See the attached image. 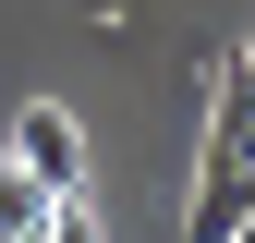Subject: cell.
<instances>
[{
    "label": "cell",
    "instance_id": "obj_7",
    "mask_svg": "<svg viewBox=\"0 0 255 243\" xmlns=\"http://www.w3.org/2000/svg\"><path fill=\"white\" fill-rule=\"evenodd\" d=\"M231 61H243V85H255V49H231Z\"/></svg>",
    "mask_w": 255,
    "mask_h": 243
},
{
    "label": "cell",
    "instance_id": "obj_1",
    "mask_svg": "<svg viewBox=\"0 0 255 243\" xmlns=\"http://www.w3.org/2000/svg\"><path fill=\"white\" fill-rule=\"evenodd\" d=\"M12 158L49 182V195H85V122L61 110V98H24L12 110Z\"/></svg>",
    "mask_w": 255,
    "mask_h": 243
},
{
    "label": "cell",
    "instance_id": "obj_5",
    "mask_svg": "<svg viewBox=\"0 0 255 243\" xmlns=\"http://www.w3.org/2000/svg\"><path fill=\"white\" fill-rule=\"evenodd\" d=\"M37 243H110V231H98V207H85V195H61V207H49V231H37Z\"/></svg>",
    "mask_w": 255,
    "mask_h": 243
},
{
    "label": "cell",
    "instance_id": "obj_4",
    "mask_svg": "<svg viewBox=\"0 0 255 243\" xmlns=\"http://www.w3.org/2000/svg\"><path fill=\"white\" fill-rule=\"evenodd\" d=\"M207 146H231V158H255V85H243V61L219 73V98H207Z\"/></svg>",
    "mask_w": 255,
    "mask_h": 243
},
{
    "label": "cell",
    "instance_id": "obj_6",
    "mask_svg": "<svg viewBox=\"0 0 255 243\" xmlns=\"http://www.w3.org/2000/svg\"><path fill=\"white\" fill-rule=\"evenodd\" d=\"M231 243H255V207H243V231H231Z\"/></svg>",
    "mask_w": 255,
    "mask_h": 243
},
{
    "label": "cell",
    "instance_id": "obj_2",
    "mask_svg": "<svg viewBox=\"0 0 255 243\" xmlns=\"http://www.w3.org/2000/svg\"><path fill=\"white\" fill-rule=\"evenodd\" d=\"M255 207V158H231V146H195V195H182V243H231Z\"/></svg>",
    "mask_w": 255,
    "mask_h": 243
},
{
    "label": "cell",
    "instance_id": "obj_3",
    "mask_svg": "<svg viewBox=\"0 0 255 243\" xmlns=\"http://www.w3.org/2000/svg\"><path fill=\"white\" fill-rule=\"evenodd\" d=\"M49 207H61V195H49L37 170H24V158H0V243H37V231H49Z\"/></svg>",
    "mask_w": 255,
    "mask_h": 243
}]
</instances>
